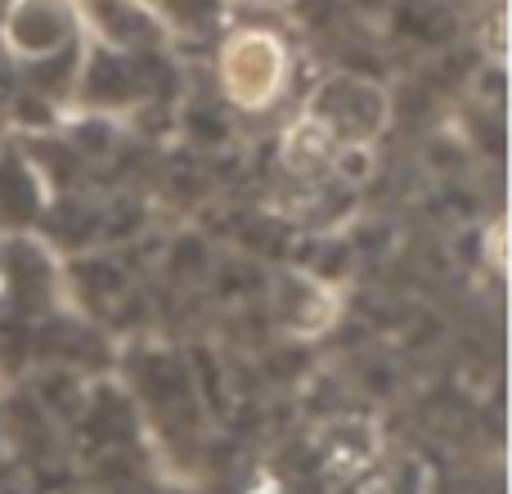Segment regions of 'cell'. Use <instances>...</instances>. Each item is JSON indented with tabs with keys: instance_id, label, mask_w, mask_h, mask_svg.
Listing matches in <instances>:
<instances>
[{
	"instance_id": "6da1fadb",
	"label": "cell",
	"mask_w": 512,
	"mask_h": 494,
	"mask_svg": "<svg viewBox=\"0 0 512 494\" xmlns=\"http://www.w3.org/2000/svg\"><path fill=\"white\" fill-rule=\"evenodd\" d=\"M292 86V50L274 27H234L216 45V90L243 117H265Z\"/></svg>"
},
{
	"instance_id": "7a4b0ae2",
	"label": "cell",
	"mask_w": 512,
	"mask_h": 494,
	"mask_svg": "<svg viewBox=\"0 0 512 494\" xmlns=\"http://www.w3.org/2000/svg\"><path fill=\"white\" fill-rule=\"evenodd\" d=\"M387 95L364 77H328L324 86L310 95L301 122H310L333 149L346 144H369L387 126Z\"/></svg>"
},
{
	"instance_id": "3957f363",
	"label": "cell",
	"mask_w": 512,
	"mask_h": 494,
	"mask_svg": "<svg viewBox=\"0 0 512 494\" xmlns=\"http://www.w3.org/2000/svg\"><path fill=\"white\" fill-rule=\"evenodd\" d=\"M86 41L81 0H14L0 18V50L14 63H45Z\"/></svg>"
},
{
	"instance_id": "277c9868",
	"label": "cell",
	"mask_w": 512,
	"mask_h": 494,
	"mask_svg": "<svg viewBox=\"0 0 512 494\" xmlns=\"http://www.w3.org/2000/svg\"><path fill=\"white\" fill-rule=\"evenodd\" d=\"M270 315L297 342H315L342 315V297L337 288L315 270H283L270 288Z\"/></svg>"
},
{
	"instance_id": "5b68a950",
	"label": "cell",
	"mask_w": 512,
	"mask_h": 494,
	"mask_svg": "<svg viewBox=\"0 0 512 494\" xmlns=\"http://www.w3.org/2000/svg\"><path fill=\"white\" fill-rule=\"evenodd\" d=\"M81 23L117 54H153L167 41V18L149 0H81Z\"/></svg>"
},
{
	"instance_id": "8992f818",
	"label": "cell",
	"mask_w": 512,
	"mask_h": 494,
	"mask_svg": "<svg viewBox=\"0 0 512 494\" xmlns=\"http://www.w3.org/2000/svg\"><path fill=\"white\" fill-rule=\"evenodd\" d=\"M486 256H490V265H495V270H504V225H490V234H486Z\"/></svg>"
},
{
	"instance_id": "52a82bcc",
	"label": "cell",
	"mask_w": 512,
	"mask_h": 494,
	"mask_svg": "<svg viewBox=\"0 0 512 494\" xmlns=\"http://www.w3.org/2000/svg\"><path fill=\"white\" fill-rule=\"evenodd\" d=\"M9 5H14V0H0V18H5V14H9Z\"/></svg>"
}]
</instances>
